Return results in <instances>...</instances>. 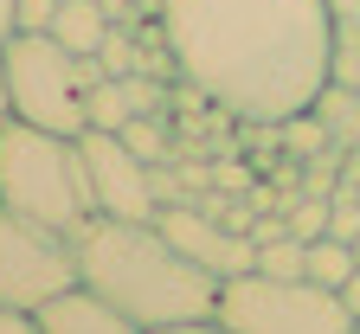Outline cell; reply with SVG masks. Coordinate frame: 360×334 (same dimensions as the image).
I'll list each match as a JSON object with an SVG mask.
<instances>
[{"label":"cell","instance_id":"1","mask_svg":"<svg viewBox=\"0 0 360 334\" xmlns=\"http://www.w3.org/2000/svg\"><path fill=\"white\" fill-rule=\"evenodd\" d=\"M161 32L180 84L238 122H290L335 84L328 0H161Z\"/></svg>","mask_w":360,"mask_h":334},{"label":"cell","instance_id":"2","mask_svg":"<svg viewBox=\"0 0 360 334\" xmlns=\"http://www.w3.org/2000/svg\"><path fill=\"white\" fill-rule=\"evenodd\" d=\"M71 245H77V283L116 302L142 334L206 321L219 309V276L200 270L155 219L97 212L84 231H71Z\"/></svg>","mask_w":360,"mask_h":334},{"label":"cell","instance_id":"3","mask_svg":"<svg viewBox=\"0 0 360 334\" xmlns=\"http://www.w3.org/2000/svg\"><path fill=\"white\" fill-rule=\"evenodd\" d=\"M0 206L26 212V219L52 225V231H84L97 219L84 141L7 116L0 122Z\"/></svg>","mask_w":360,"mask_h":334},{"label":"cell","instance_id":"4","mask_svg":"<svg viewBox=\"0 0 360 334\" xmlns=\"http://www.w3.org/2000/svg\"><path fill=\"white\" fill-rule=\"evenodd\" d=\"M110 71L103 58H84L52 32H13L7 39V90H13V116L32 129H58L84 135L90 129V90Z\"/></svg>","mask_w":360,"mask_h":334},{"label":"cell","instance_id":"5","mask_svg":"<svg viewBox=\"0 0 360 334\" xmlns=\"http://www.w3.org/2000/svg\"><path fill=\"white\" fill-rule=\"evenodd\" d=\"M212 315L232 334H354L341 290H322L309 276H264V270L225 276Z\"/></svg>","mask_w":360,"mask_h":334},{"label":"cell","instance_id":"6","mask_svg":"<svg viewBox=\"0 0 360 334\" xmlns=\"http://www.w3.org/2000/svg\"><path fill=\"white\" fill-rule=\"evenodd\" d=\"M65 290H77V245H71V231H52V225L0 206V302L20 309V315H39Z\"/></svg>","mask_w":360,"mask_h":334},{"label":"cell","instance_id":"7","mask_svg":"<svg viewBox=\"0 0 360 334\" xmlns=\"http://www.w3.org/2000/svg\"><path fill=\"white\" fill-rule=\"evenodd\" d=\"M84 161H90V193H97V212L110 219H155L161 193H155V167L129 148L110 129H84Z\"/></svg>","mask_w":360,"mask_h":334},{"label":"cell","instance_id":"8","mask_svg":"<svg viewBox=\"0 0 360 334\" xmlns=\"http://www.w3.org/2000/svg\"><path fill=\"white\" fill-rule=\"evenodd\" d=\"M155 225H161V231H167V238H174V245L187 251L200 270H212L219 283H225V276L257 270V245H251V231H238V225H225V219L200 212L193 200L161 206V212H155Z\"/></svg>","mask_w":360,"mask_h":334},{"label":"cell","instance_id":"9","mask_svg":"<svg viewBox=\"0 0 360 334\" xmlns=\"http://www.w3.org/2000/svg\"><path fill=\"white\" fill-rule=\"evenodd\" d=\"M32 321H39V334H142L116 302H103L97 290H84V283L65 290V296H52Z\"/></svg>","mask_w":360,"mask_h":334},{"label":"cell","instance_id":"10","mask_svg":"<svg viewBox=\"0 0 360 334\" xmlns=\"http://www.w3.org/2000/svg\"><path fill=\"white\" fill-rule=\"evenodd\" d=\"M110 13H103V0H65L58 7V20H52V39L58 45H71V52H84V58H97V45L110 39Z\"/></svg>","mask_w":360,"mask_h":334},{"label":"cell","instance_id":"11","mask_svg":"<svg viewBox=\"0 0 360 334\" xmlns=\"http://www.w3.org/2000/svg\"><path fill=\"white\" fill-rule=\"evenodd\" d=\"M309 283H322V290H341V283L354 276V245L347 238H315L309 245Z\"/></svg>","mask_w":360,"mask_h":334},{"label":"cell","instance_id":"12","mask_svg":"<svg viewBox=\"0 0 360 334\" xmlns=\"http://www.w3.org/2000/svg\"><path fill=\"white\" fill-rule=\"evenodd\" d=\"M257 270H264V276H302V270H309V245H302L296 231L270 238V245H257Z\"/></svg>","mask_w":360,"mask_h":334},{"label":"cell","instance_id":"13","mask_svg":"<svg viewBox=\"0 0 360 334\" xmlns=\"http://www.w3.org/2000/svg\"><path fill=\"white\" fill-rule=\"evenodd\" d=\"M122 141H129V148L142 155L148 167H161V161L174 155V148H167V122H161V116H135V122L122 129Z\"/></svg>","mask_w":360,"mask_h":334},{"label":"cell","instance_id":"14","mask_svg":"<svg viewBox=\"0 0 360 334\" xmlns=\"http://www.w3.org/2000/svg\"><path fill=\"white\" fill-rule=\"evenodd\" d=\"M283 219H290V231L302 238V245H315V238H328V200H322V193H296Z\"/></svg>","mask_w":360,"mask_h":334},{"label":"cell","instance_id":"15","mask_svg":"<svg viewBox=\"0 0 360 334\" xmlns=\"http://www.w3.org/2000/svg\"><path fill=\"white\" fill-rule=\"evenodd\" d=\"M65 0H20V32H52Z\"/></svg>","mask_w":360,"mask_h":334},{"label":"cell","instance_id":"16","mask_svg":"<svg viewBox=\"0 0 360 334\" xmlns=\"http://www.w3.org/2000/svg\"><path fill=\"white\" fill-rule=\"evenodd\" d=\"M0 334H39V321H32V315H20V309H7V302H0Z\"/></svg>","mask_w":360,"mask_h":334},{"label":"cell","instance_id":"17","mask_svg":"<svg viewBox=\"0 0 360 334\" xmlns=\"http://www.w3.org/2000/svg\"><path fill=\"white\" fill-rule=\"evenodd\" d=\"M155 334H232L219 315H206V321H180V328H155Z\"/></svg>","mask_w":360,"mask_h":334},{"label":"cell","instance_id":"18","mask_svg":"<svg viewBox=\"0 0 360 334\" xmlns=\"http://www.w3.org/2000/svg\"><path fill=\"white\" fill-rule=\"evenodd\" d=\"M20 32V0H0V45Z\"/></svg>","mask_w":360,"mask_h":334},{"label":"cell","instance_id":"19","mask_svg":"<svg viewBox=\"0 0 360 334\" xmlns=\"http://www.w3.org/2000/svg\"><path fill=\"white\" fill-rule=\"evenodd\" d=\"M341 302H347V315H354V321H360V264H354V276H347V283H341Z\"/></svg>","mask_w":360,"mask_h":334},{"label":"cell","instance_id":"20","mask_svg":"<svg viewBox=\"0 0 360 334\" xmlns=\"http://www.w3.org/2000/svg\"><path fill=\"white\" fill-rule=\"evenodd\" d=\"M13 116V90H7V45H0V122Z\"/></svg>","mask_w":360,"mask_h":334},{"label":"cell","instance_id":"21","mask_svg":"<svg viewBox=\"0 0 360 334\" xmlns=\"http://www.w3.org/2000/svg\"><path fill=\"white\" fill-rule=\"evenodd\" d=\"M354 264H360V238H354Z\"/></svg>","mask_w":360,"mask_h":334},{"label":"cell","instance_id":"22","mask_svg":"<svg viewBox=\"0 0 360 334\" xmlns=\"http://www.w3.org/2000/svg\"><path fill=\"white\" fill-rule=\"evenodd\" d=\"M354 334H360V321H354Z\"/></svg>","mask_w":360,"mask_h":334}]
</instances>
